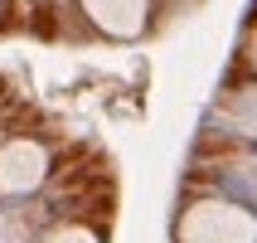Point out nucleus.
Returning <instances> with one entry per match:
<instances>
[{"mask_svg": "<svg viewBox=\"0 0 257 243\" xmlns=\"http://www.w3.org/2000/svg\"><path fill=\"white\" fill-rule=\"evenodd\" d=\"M175 243H257V209L233 195H199L175 219Z\"/></svg>", "mask_w": 257, "mask_h": 243, "instance_id": "1", "label": "nucleus"}, {"mask_svg": "<svg viewBox=\"0 0 257 243\" xmlns=\"http://www.w3.org/2000/svg\"><path fill=\"white\" fill-rule=\"evenodd\" d=\"M49 180V146L34 136L0 141V200H25Z\"/></svg>", "mask_w": 257, "mask_h": 243, "instance_id": "2", "label": "nucleus"}, {"mask_svg": "<svg viewBox=\"0 0 257 243\" xmlns=\"http://www.w3.org/2000/svg\"><path fill=\"white\" fill-rule=\"evenodd\" d=\"M87 25L107 39H141L151 25V0H78Z\"/></svg>", "mask_w": 257, "mask_h": 243, "instance_id": "3", "label": "nucleus"}, {"mask_svg": "<svg viewBox=\"0 0 257 243\" xmlns=\"http://www.w3.org/2000/svg\"><path fill=\"white\" fill-rule=\"evenodd\" d=\"M209 127H218L223 136H238V141H257V83L228 88V93L214 102Z\"/></svg>", "mask_w": 257, "mask_h": 243, "instance_id": "4", "label": "nucleus"}, {"mask_svg": "<svg viewBox=\"0 0 257 243\" xmlns=\"http://www.w3.org/2000/svg\"><path fill=\"white\" fill-rule=\"evenodd\" d=\"M218 185L228 190L233 200H243L257 209V151H243V156H228L223 171H218Z\"/></svg>", "mask_w": 257, "mask_h": 243, "instance_id": "5", "label": "nucleus"}, {"mask_svg": "<svg viewBox=\"0 0 257 243\" xmlns=\"http://www.w3.org/2000/svg\"><path fill=\"white\" fill-rule=\"evenodd\" d=\"M0 243H34V214L25 204H0Z\"/></svg>", "mask_w": 257, "mask_h": 243, "instance_id": "6", "label": "nucleus"}, {"mask_svg": "<svg viewBox=\"0 0 257 243\" xmlns=\"http://www.w3.org/2000/svg\"><path fill=\"white\" fill-rule=\"evenodd\" d=\"M39 243H102V233L87 229V224H78V219H63V224H54V229H44Z\"/></svg>", "mask_w": 257, "mask_h": 243, "instance_id": "7", "label": "nucleus"}, {"mask_svg": "<svg viewBox=\"0 0 257 243\" xmlns=\"http://www.w3.org/2000/svg\"><path fill=\"white\" fill-rule=\"evenodd\" d=\"M243 63H247V68L257 73V29L247 34V44H243Z\"/></svg>", "mask_w": 257, "mask_h": 243, "instance_id": "8", "label": "nucleus"}]
</instances>
